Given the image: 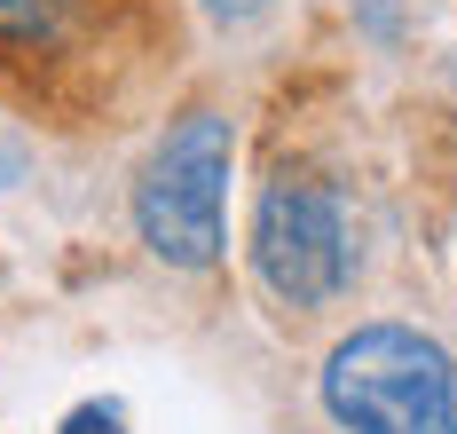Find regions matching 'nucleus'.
I'll use <instances>...</instances> for the list:
<instances>
[{"mask_svg": "<svg viewBox=\"0 0 457 434\" xmlns=\"http://www.w3.org/2000/svg\"><path fill=\"white\" fill-rule=\"evenodd\" d=\"M323 411L347 434H457V363L411 324H363L323 363Z\"/></svg>", "mask_w": 457, "mask_h": 434, "instance_id": "obj_1", "label": "nucleus"}, {"mask_svg": "<svg viewBox=\"0 0 457 434\" xmlns=\"http://www.w3.org/2000/svg\"><path fill=\"white\" fill-rule=\"evenodd\" d=\"M71 40V0H0V55H47Z\"/></svg>", "mask_w": 457, "mask_h": 434, "instance_id": "obj_4", "label": "nucleus"}, {"mask_svg": "<svg viewBox=\"0 0 457 434\" xmlns=\"http://www.w3.org/2000/svg\"><path fill=\"white\" fill-rule=\"evenodd\" d=\"M63 434H127V419H119V403H79L63 419Z\"/></svg>", "mask_w": 457, "mask_h": 434, "instance_id": "obj_5", "label": "nucleus"}, {"mask_svg": "<svg viewBox=\"0 0 457 434\" xmlns=\"http://www.w3.org/2000/svg\"><path fill=\"white\" fill-rule=\"evenodd\" d=\"M205 8H213V16H221V24H245V16H261V8H269V0H205Z\"/></svg>", "mask_w": 457, "mask_h": 434, "instance_id": "obj_6", "label": "nucleus"}, {"mask_svg": "<svg viewBox=\"0 0 457 434\" xmlns=\"http://www.w3.org/2000/svg\"><path fill=\"white\" fill-rule=\"evenodd\" d=\"M253 269L284 308H323L347 285V221L316 174H276L253 205Z\"/></svg>", "mask_w": 457, "mask_h": 434, "instance_id": "obj_3", "label": "nucleus"}, {"mask_svg": "<svg viewBox=\"0 0 457 434\" xmlns=\"http://www.w3.org/2000/svg\"><path fill=\"white\" fill-rule=\"evenodd\" d=\"M221 205H228V119L221 111H182L135 182L142 245L174 269H213L228 245Z\"/></svg>", "mask_w": 457, "mask_h": 434, "instance_id": "obj_2", "label": "nucleus"}]
</instances>
